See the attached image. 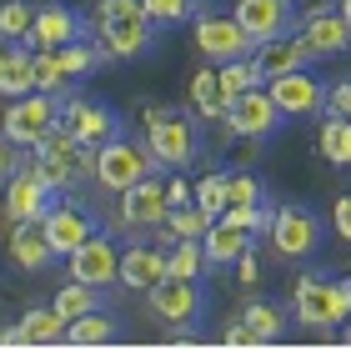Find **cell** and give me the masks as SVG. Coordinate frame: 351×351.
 Segmentation results:
<instances>
[{
	"mask_svg": "<svg viewBox=\"0 0 351 351\" xmlns=\"http://www.w3.org/2000/svg\"><path fill=\"white\" fill-rule=\"evenodd\" d=\"M316 5H337V0H316Z\"/></svg>",
	"mask_w": 351,
	"mask_h": 351,
	"instance_id": "cell-47",
	"label": "cell"
},
{
	"mask_svg": "<svg viewBox=\"0 0 351 351\" xmlns=\"http://www.w3.org/2000/svg\"><path fill=\"white\" fill-rule=\"evenodd\" d=\"M231 15L241 21V30L251 40H271V36H286L296 30V0H236Z\"/></svg>",
	"mask_w": 351,
	"mask_h": 351,
	"instance_id": "cell-15",
	"label": "cell"
},
{
	"mask_svg": "<svg viewBox=\"0 0 351 351\" xmlns=\"http://www.w3.org/2000/svg\"><path fill=\"white\" fill-rule=\"evenodd\" d=\"M56 95L45 90H30V95H15V101L5 106V121H0V136L10 141L15 151H36L45 136L56 131Z\"/></svg>",
	"mask_w": 351,
	"mask_h": 351,
	"instance_id": "cell-5",
	"label": "cell"
},
{
	"mask_svg": "<svg viewBox=\"0 0 351 351\" xmlns=\"http://www.w3.org/2000/svg\"><path fill=\"white\" fill-rule=\"evenodd\" d=\"M241 326H246L251 346H271V341H281L286 316L271 306V301H251V306H241Z\"/></svg>",
	"mask_w": 351,
	"mask_h": 351,
	"instance_id": "cell-27",
	"label": "cell"
},
{
	"mask_svg": "<svg viewBox=\"0 0 351 351\" xmlns=\"http://www.w3.org/2000/svg\"><path fill=\"white\" fill-rule=\"evenodd\" d=\"M266 236H271V246H276V256L306 261V256H316V246H322L326 231H322V216H316L311 206H281V211H271Z\"/></svg>",
	"mask_w": 351,
	"mask_h": 351,
	"instance_id": "cell-6",
	"label": "cell"
},
{
	"mask_svg": "<svg viewBox=\"0 0 351 351\" xmlns=\"http://www.w3.org/2000/svg\"><path fill=\"white\" fill-rule=\"evenodd\" d=\"M226 131L231 136H246V141H266V136H276L281 131V106L271 101V90L266 86H251L246 95H236V101L226 106Z\"/></svg>",
	"mask_w": 351,
	"mask_h": 351,
	"instance_id": "cell-8",
	"label": "cell"
},
{
	"mask_svg": "<svg viewBox=\"0 0 351 351\" xmlns=\"http://www.w3.org/2000/svg\"><path fill=\"white\" fill-rule=\"evenodd\" d=\"M10 261L21 266V271H45L56 261V251L51 241H45V231H40V221H21L10 236Z\"/></svg>",
	"mask_w": 351,
	"mask_h": 351,
	"instance_id": "cell-23",
	"label": "cell"
},
{
	"mask_svg": "<svg viewBox=\"0 0 351 351\" xmlns=\"http://www.w3.org/2000/svg\"><path fill=\"white\" fill-rule=\"evenodd\" d=\"M166 201L171 206H191V201H196V186L181 181V176H171V181H166Z\"/></svg>",
	"mask_w": 351,
	"mask_h": 351,
	"instance_id": "cell-42",
	"label": "cell"
},
{
	"mask_svg": "<svg viewBox=\"0 0 351 351\" xmlns=\"http://www.w3.org/2000/svg\"><path fill=\"white\" fill-rule=\"evenodd\" d=\"M226 346H251V337H246V326H241V322L226 331Z\"/></svg>",
	"mask_w": 351,
	"mask_h": 351,
	"instance_id": "cell-45",
	"label": "cell"
},
{
	"mask_svg": "<svg viewBox=\"0 0 351 351\" xmlns=\"http://www.w3.org/2000/svg\"><path fill=\"white\" fill-rule=\"evenodd\" d=\"M291 311L301 326H341L351 322V281H326V276H301L291 291Z\"/></svg>",
	"mask_w": 351,
	"mask_h": 351,
	"instance_id": "cell-2",
	"label": "cell"
},
{
	"mask_svg": "<svg viewBox=\"0 0 351 351\" xmlns=\"http://www.w3.org/2000/svg\"><path fill=\"white\" fill-rule=\"evenodd\" d=\"M236 271H241V276H236V281H246V286H256L261 281V266H256V251H241V256H236Z\"/></svg>",
	"mask_w": 351,
	"mask_h": 351,
	"instance_id": "cell-43",
	"label": "cell"
},
{
	"mask_svg": "<svg viewBox=\"0 0 351 351\" xmlns=\"http://www.w3.org/2000/svg\"><path fill=\"white\" fill-rule=\"evenodd\" d=\"M36 90V71H30V45L15 40L5 45V60H0V95L15 101V95H30Z\"/></svg>",
	"mask_w": 351,
	"mask_h": 351,
	"instance_id": "cell-25",
	"label": "cell"
},
{
	"mask_svg": "<svg viewBox=\"0 0 351 351\" xmlns=\"http://www.w3.org/2000/svg\"><path fill=\"white\" fill-rule=\"evenodd\" d=\"M71 276L86 281V286H116L121 281V246L110 236H86L81 246L66 256Z\"/></svg>",
	"mask_w": 351,
	"mask_h": 351,
	"instance_id": "cell-12",
	"label": "cell"
},
{
	"mask_svg": "<svg viewBox=\"0 0 351 351\" xmlns=\"http://www.w3.org/2000/svg\"><path fill=\"white\" fill-rule=\"evenodd\" d=\"M66 326L71 322L56 306H30L0 341H5V346H56V341H66Z\"/></svg>",
	"mask_w": 351,
	"mask_h": 351,
	"instance_id": "cell-20",
	"label": "cell"
},
{
	"mask_svg": "<svg viewBox=\"0 0 351 351\" xmlns=\"http://www.w3.org/2000/svg\"><path fill=\"white\" fill-rule=\"evenodd\" d=\"M316 146L331 166H351V121L346 116H326L322 131H316Z\"/></svg>",
	"mask_w": 351,
	"mask_h": 351,
	"instance_id": "cell-28",
	"label": "cell"
},
{
	"mask_svg": "<svg viewBox=\"0 0 351 351\" xmlns=\"http://www.w3.org/2000/svg\"><path fill=\"white\" fill-rule=\"evenodd\" d=\"M56 60H60V71H66L71 81H75V75H86V71H95V66H106V60H116V56H110L101 40H95V45L71 40V45H60V51H56Z\"/></svg>",
	"mask_w": 351,
	"mask_h": 351,
	"instance_id": "cell-29",
	"label": "cell"
},
{
	"mask_svg": "<svg viewBox=\"0 0 351 351\" xmlns=\"http://www.w3.org/2000/svg\"><path fill=\"white\" fill-rule=\"evenodd\" d=\"M216 221H226V226H236V231H251V236H261L266 226H271V211L261 201H251V206H226Z\"/></svg>",
	"mask_w": 351,
	"mask_h": 351,
	"instance_id": "cell-36",
	"label": "cell"
},
{
	"mask_svg": "<svg viewBox=\"0 0 351 351\" xmlns=\"http://www.w3.org/2000/svg\"><path fill=\"white\" fill-rule=\"evenodd\" d=\"M161 276H166V246L161 241H136V246L121 251V286L151 291Z\"/></svg>",
	"mask_w": 351,
	"mask_h": 351,
	"instance_id": "cell-22",
	"label": "cell"
},
{
	"mask_svg": "<svg viewBox=\"0 0 351 351\" xmlns=\"http://www.w3.org/2000/svg\"><path fill=\"white\" fill-rule=\"evenodd\" d=\"M56 125L60 131H71L81 146H106V141L121 136V116L101 101H90V95H66V101L56 106Z\"/></svg>",
	"mask_w": 351,
	"mask_h": 351,
	"instance_id": "cell-7",
	"label": "cell"
},
{
	"mask_svg": "<svg viewBox=\"0 0 351 351\" xmlns=\"http://www.w3.org/2000/svg\"><path fill=\"white\" fill-rule=\"evenodd\" d=\"M226 201H231V206L261 201V181H256V176H226Z\"/></svg>",
	"mask_w": 351,
	"mask_h": 351,
	"instance_id": "cell-39",
	"label": "cell"
},
{
	"mask_svg": "<svg viewBox=\"0 0 351 351\" xmlns=\"http://www.w3.org/2000/svg\"><path fill=\"white\" fill-rule=\"evenodd\" d=\"M296 36L306 40V51H311L316 60L341 56L346 45H351V30H346V21H341L337 5H311V10L296 21Z\"/></svg>",
	"mask_w": 351,
	"mask_h": 351,
	"instance_id": "cell-14",
	"label": "cell"
},
{
	"mask_svg": "<svg viewBox=\"0 0 351 351\" xmlns=\"http://www.w3.org/2000/svg\"><path fill=\"white\" fill-rule=\"evenodd\" d=\"M0 60H5V40H0Z\"/></svg>",
	"mask_w": 351,
	"mask_h": 351,
	"instance_id": "cell-48",
	"label": "cell"
},
{
	"mask_svg": "<svg viewBox=\"0 0 351 351\" xmlns=\"http://www.w3.org/2000/svg\"><path fill=\"white\" fill-rule=\"evenodd\" d=\"M146 306H151V316H161V322H171V326H191L206 311V291H201V281L161 276L146 291Z\"/></svg>",
	"mask_w": 351,
	"mask_h": 351,
	"instance_id": "cell-11",
	"label": "cell"
},
{
	"mask_svg": "<svg viewBox=\"0 0 351 351\" xmlns=\"http://www.w3.org/2000/svg\"><path fill=\"white\" fill-rule=\"evenodd\" d=\"M337 10H341V21H346V30H351V0H337Z\"/></svg>",
	"mask_w": 351,
	"mask_h": 351,
	"instance_id": "cell-46",
	"label": "cell"
},
{
	"mask_svg": "<svg viewBox=\"0 0 351 351\" xmlns=\"http://www.w3.org/2000/svg\"><path fill=\"white\" fill-rule=\"evenodd\" d=\"M56 206V191L36 176V166H15L10 186H5V221L21 226V221H40Z\"/></svg>",
	"mask_w": 351,
	"mask_h": 351,
	"instance_id": "cell-13",
	"label": "cell"
},
{
	"mask_svg": "<svg viewBox=\"0 0 351 351\" xmlns=\"http://www.w3.org/2000/svg\"><path fill=\"white\" fill-rule=\"evenodd\" d=\"M196 206L206 216H221L231 206L226 201V176H221V171H211V176H201V181H196Z\"/></svg>",
	"mask_w": 351,
	"mask_h": 351,
	"instance_id": "cell-37",
	"label": "cell"
},
{
	"mask_svg": "<svg viewBox=\"0 0 351 351\" xmlns=\"http://www.w3.org/2000/svg\"><path fill=\"white\" fill-rule=\"evenodd\" d=\"M346 346H351V331H346Z\"/></svg>",
	"mask_w": 351,
	"mask_h": 351,
	"instance_id": "cell-49",
	"label": "cell"
},
{
	"mask_svg": "<svg viewBox=\"0 0 351 351\" xmlns=\"http://www.w3.org/2000/svg\"><path fill=\"white\" fill-rule=\"evenodd\" d=\"M40 231H45V241H51L56 256H71L86 236H95V221H90L75 201H56L51 211L40 216Z\"/></svg>",
	"mask_w": 351,
	"mask_h": 351,
	"instance_id": "cell-17",
	"label": "cell"
},
{
	"mask_svg": "<svg viewBox=\"0 0 351 351\" xmlns=\"http://www.w3.org/2000/svg\"><path fill=\"white\" fill-rule=\"evenodd\" d=\"M95 306H101V286H86V281L71 276V281L56 291V311L66 316V322H75V316H86V311H95Z\"/></svg>",
	"mask_w": 351,
	"mask_h": 351,
	"instance_id": "cell-32",
	"label": "cell"
},
{
	"mask_svg": "<svg viewBox=\"0 0 351 351\" xmlns=\"http://www.w3.org/2000/svg\"><path fill=\"white\" fill-rule=\"evenodd\" d=\"M246 246H251V231H236V226H226V221H211V226H206V236H201L206 266H231Z\"/></svg>",
	"mask_w": 351,
	"mask_h": 351,
	"instance_id": "cell-24",
	"label": "cell"
},
{
	"mask_svg": "<svg viewBox=\"0 0 351 351\" xmlns=\"http://www.w3.org/2000/svg\"><path fill=\"white\" fill-rule=\"evenodd\" d=\"M271 90V101L281 106V116L286 121H301V116H322L326 110V81L322 75H311V66H301V71H286V75H271L266 81Z\"/></svg>",
	"mask_w": 351,
	"mask_h": 351,
	"instance_id": "cell-10",
	"label": "cell"
},
{
	"mask_svg": "<svg viewBox=\"0 0 351 351\" xmlns=\"http://www.w3.org/2000/svg\"><path fill=\"white\" fill-rule=\"evenodd\" d=\"M251 60H256V71H261V81H271V75H286V71H301V66H311V51H306V40L301 36H271V40H261L256 51H251Z\"/></svg>",
	"mask_w": 351,
	"mask_h": 351,
	"instance_id": "cell-21",
	"label": "cell"
},
{
	"mask_svg": "<svg viewBox=\"0 0 351 351\" xmlns=\"http://www.w3.org/2000/svg\"><path fill=\"white\" fill-rule=\"evenodd\" d=\"M166 211H171L166 181H156V176L136 181L131 191H121V221H125L131 231H156V226H166Z\"/></svg>",
	"mask_w": 351,
	"mask_h": 351,
	"instance_id": "cell-16",
	"label": "cell"
},
{
	"mask_svg": "<svg viewBox=\"0 0 351 351\" xmlns=\"http://www.w3.org/2000/svg\"><path fill=\"white\" fill-rule=\"evenodd\" d=\"M146 146L161 166L181 171V166L196 161V125L171 106H151L146 110Z\"/></svg>",
	"mask_w": 351,
	"mask_h": 351,
	"instance_id": "cell-4",
	"label": "cell"
},
{
	"mask_svg": "<svg viewBox=\"0 0 351 351\" xmlns=\"http://www.w3.org/2000/svg\"><path fill=\"white\" fill-rule=\"evenodd\" d=\"M141 5H146V15L156 25H181L191 10H196V0H141Z\"/></svg>",
	"mask_w": 351,
	"mask_h": 351,
	"instance_id": "cell-38",
	"label": "cell"
},
{
	"mask_svg": "<svg viewBox=\"0 0 351 351\" xmlns=\"http://www.w3.org/2000/svg\"><path fill=\"white\" fill-rule=\"evenodd\" d=\"M101 45L116 60H136L156 45V21L141 0H101Z\"/></svg>",
	"mask_w": 351,
	"mask_h": 351,
	"instance_id": "cell-1",
	"label": "cell"
},
{
	"mask_svg": "<svg viewBox=\"0 0 351 351\" xmlns=\"http://www.w3.org/2000/svg\"><path fill=\"white\" fill-rule=\"evenodd\" d=\"M156 156H151V146H136V141H125V136H116V141H106V146H95V186L101 191H131L136 181H146V176H156Z\"/></svg>",
	"mask_w": 351,
	"mask_h": 351,
	"instance_id": "cell-3",
	"label": "cell"
},
{
	"mask_svg": "<svg viewBox=\"0 0 351 351\" xmlns=\"http://www.w3.org/2000/svg\"><path fill=\"white\" fill-rule=\"evenodd\" d=\"M216 75H221V90H226V101L246 95L251 86H266V81H261V71H256V60H251V56H241V60H221V66H216Z\"/></svg>",
	"mask_w": 351,
	"mask_h": 351,
	"instance_id": "cell-33",
	"label": "cell"
},
{
	"mask_svg": "<svg viewBox=\"0 0 351 351\" xmlns=\"http://www.w3.org/2000/svg\"><path fill=\"white\" fill-rule=\"evenodd\" d=\"M81 40V15H75L71 5H36V21H30V36L25 45L30 51H60V45Z\"/></svg>",
	"mask_w": 351,
	"mask_h": 351,
	"instance_id": "cell-18",
	"label": "cell"
},
{
	"mask_svg": "<svg viewBox=\"0 0 351 351\" xmlns=\"http://www.w3.org/2000/svg\"><path fill=\"white\" fill-rule=\"evenodd\" d=\"M30 21H36V5H25V0H5V5H0V40H25L30 36Z\"/></svg>",
	"mask_w": 351,
	"mask_h": 351,
	"instance_id": "cell-35",
	"label": "cell"
},
{
	"mask_svg": "<svg viewBox=\"0 0 351 351\" xmlns=\"http://www.w3.org/2000/svg\"><path fill=\"white\" fill-rule=\"evenodd\" d=\"M10 171H15V146L0 136V181H10Z\"/></svg>",
	"mask_w": 351,
	"mask_h": 351,
	"instance_id": "cell-44",
	"label": "cell"
},
{
	"mask_svg": "<svg viewBox=\"0 0 351 351\" xmlns=\"http://www.w3.org/2000/svg\"><path fill=\"white\" fill-rule=\"evenodd\" d=\"M30 71H36V90H45V95H60L71 86V75L60 71L56 51H30Z\"/></svg>",
	"mask_w": 351,
	"mask_h": 351,
	"instance_id": "cell-34",
	"label": "cell"
},
{
	"mask_svg": "<svg viewBox=\"0 0 351 351\" xmlns=\"http://www.w3.org/2000/svg\"><path fill=\"white\" fill-rule=\"evenodd\" d=\"M196 51L211 60V66H221V60H241L256 51V40L241 30V21L236 15H216V10H201L196 15Z\"/></svg>",
	"mask_w": 351,
	"mask_h": 351,
	"instance_id": "cell-9",
	"label": "cell"
},
{
	"mask_svg": "<svg viewBox=\"0 0 351 351\" xmlns=\"http://www.w3.org/2000/svg\"><path fill=\"white\" fill-rule=\"evenodd\" d=\"M36 161H51V166H60V171H71L75 181H95V151L90 146H81L71 131H56L36 146Z\"/></svg>",
	"mask_w": 351,
	"mask_h": 351,
	"instance_id": "cell-19",
	"label": "cell"
},
{
	"mask_svg": "<svg viewBox=\"0 0 351 351\" xmlns=\"http://www.w3.org/2000/svg\"><path fill=\"white\" fill-rule=\"evenodd\" d=\"M191 106H196V116L201 121H221L226 116V90H221V75H216V66H206V71H196L191 75Z\"/></svg>",
	"mask_w": 351,
	"mask_h": 351,
	"instance_id": "cell-26",
	"label": "cell"
},
{
	"mask_svg": "<svg viewBox=\"0 0 351 351\" xmlns=\"http://www.w3.org/2000/svg\"><path fill=\"white\" fill-rule=\"evenodd\" d=\"M206 271V251H201V241H171L166 246V276H176V281H196Z\"/></svg>",
	"mask_w": 351,
	"mask_h": 351,
	"instance_id": "cell-31",
	"label": "cell"
},
{
	"mask_svg": "<svg viewBox=\"0 0 351 351\" xmlns=\"http://www.w3.org/2000/svg\"><path fill=\"white\" fill-rule=\"evenodd\" d=\"M331 226H337V236L351 246V196H337V206H331Z\"/></svg>",
	"mask_w": 351,
	"mask_h": 351,
	"instance_id": "cell-41",
	"label": "cell"
},
{
	"mask_svg": "<svg viewBox=\"0 0 351 351\" xmlns=\"http://www.w3.org/2000/svg\"><path fill=\"white\" fill-rule=\"evenodd\" d=\"M326 110H331V116H346V121H351V81L326 86Z\"/></svg>",
	"mask_w": 351,
	"mask_h": 351,
	"instance_id": "cell-40",
	"label": "cell"
},
{
	"mask_svg": "<svg viewBox=\"0 0 351 351\" xmlns=\"http://www.w3.org/2000/svg\"><path fill=\"white\" fill-rule=\"evenodd\" d=\"M110 337H116V322L95 306V311H86V316H75V322L66 326V341L71 346H106Z\"/></svg>",
	"mask_w": 351,
	"mask_h": 351,
	"instance_id": "cell-30",
	"label": "cell"
}]
</instances>
